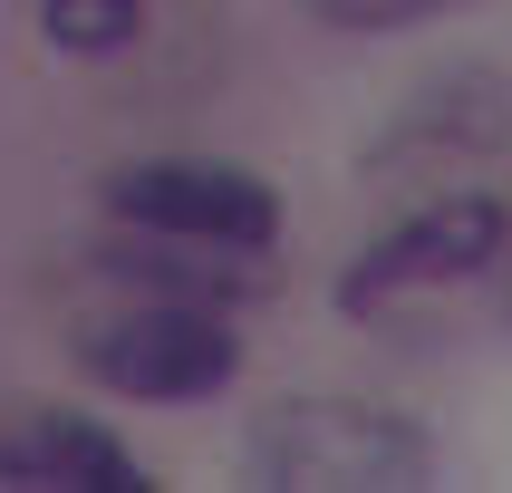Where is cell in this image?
<instances>
[{
	"mask_svg": "<svg viewBox=\"0 0 512 493\" xmlns=\"http://www.w3.org/2000/svg\"><path fill=\"white\" fill-rule=\"evenodd\" d=\"M252 474L290 493H406L435 474V445L387 406L348 397H281L252 426Z\"/></svg>",
	"mask_w": 512,
	"mask_h": 493,
	"instance_id": "cell-1",
	"label": "cell"
},
{
	"mask_svg": "<svg viewBox=\"0 0 512 493\" xmlns=\"http://www.w3.org/2000/svg\"><path fill=\"white\" fill-rule=\"evenodd\" d=\"M116 223L155 232V242H203V252H261L281 232V203L252 165H223V155H155V165H126L107 184Z\"/></svg>",
	"mask_w": 512,
	"mask_h": 493,
	"instance_id": "cell-2",
	"label": "cell"
},
{
	"mask_svg": "<svg viewBox=\"0 0 512 493\" xmlns=\"http://www.w3.org/2000/svg\"><path fill=\"white\" fill-rule=\"evenodd\" d=\"M78 358L87 377H107L116 397H145V406H194L213 387H232V368H242L213 300H136L126 319L87 329Z\"/></svg>",
	"mask_w": 512,
	"mask_h": 493,
	"instance_id": "cell-3",
	"label": "cell"
},
{
	"mask_svg": "<svg viewBox=\"0 0 512 493\" xmlns=\"http://www.w3.org/2000/svg\"><path fill=\"white\" fill-rule=\"evenodd\" d=\"M503 223H512V213L493 194H445V203L406 213L387 242H368V252L348 261L339 300H348V310H377V300H397V290L474 281V271H493V252H503Z\"/></svg>",
	"mask_w": 512,
	"mask_h": 493,
	"instance_id": "cell-4",
	"label": "cell"
},
{
	"mask_svg": "<svg viewBox=\"0 0 512 493\" xmlns=\"http://www.w3.org/2000/svg\"><path fill=\"white\" fill-rule=\"evenodd\" d=\"M0 484H39V493H145L136 455L107 426L78 416H39V426L0 435Z\"/></svg>",
	"mask_w": 512,
	"mask_h": 493,
	"instance_id": "cell-5",
	"label": "cell"
},
{
	"mask_svg": "<svg viewBox=\"0 0 512 493\" xmlns=\"http://www.w3.org/2000/svg\"><path fill=\"white\" fill-rule=\"evenodd\" d=\"M136 0H49V39L58 49H78V58H107V49H126L136 39Z\"/></svg>",
	"mask_w": 512,
	"mask_h": 493,
	"instance_id": "cell-6",
	"label": "cell"
},
{
	"mask_svg": "<svg viewBox=\"0 0 512 493\" xmlns=\"http://www.w3.org/2000/svg\"><path fill=\"white\" fill-rule=\"evenodd\" d=\"M493 261H503V290H512V223H503V252H493Z\"/></svg>",
	"mask_w": 512,
	"mask_h": 493,
	"instance_id": "cell-7",
	"label": "cell"
}]
</instances>
